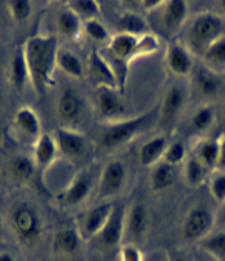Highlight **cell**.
<instances>
[{"label":"cell","instance_id":"1","mask_svg":"<svg viewBox=\"0 0 225 261\" xmlns=\"http://www.w3.org/2000/svg\"><path fill=\"white\" fill-rule=\"evenodd\" d=\"M30 84L35 92L44 94L54 82V70L57 67L58 42L55 35H32L23 44Z\"/></svg>","mask_w":225,"mask_h":261},{"label":"cell","instance_id":"2","mask_svg":"<svg viewBox=\"0 0 225 261\" xmlns=\"http://www.w3.org/2000/svg\"><path fill=\"white\" fill-rule=\"evenodd\" d=\"M155 109L147 111L145 114L135 116L132 119H122L117 122H110L99 134V146L104 151H115L118 147L125 146L128 141H132L140 130H144L153 121Z\"/></svg>","mask_w":225,"mask_h":261},{"label":"cell","instance_id":"3","mask_svg":"<svg viewBox=\"0 0 225 261\" xmlns=\"http://www.w3.org/2000/svg\"><path fill=\"white\" fill-rule=\"evenodd\" d=\"M225 22L215 12H200L195 15L187 31L188 49L204 54L209 47L223 35Z\"/></svg>","mask_w":225,"mask_h":261},{"label":"cell","instance_id":"4","mask_svg":"<svg viewBox=\"0 0 225 261\" xmlns=\"http://www.w3.org/2000/svg\"><path fill=\"white\" fill-rule=\"evenodd\" d=\"M9 221L12 231H14L15 238L19 240L22 245L32 246L37 243L42 236V218H40L39 211L27 203V201H17V203L10 207Z\"/></svg>","mask_w":225,"mask_h":261},{"label":"cell","instance_id":"5","mask_svg":"<svg viewBox=\"0 0 225 261\" xmlns=\"http://www.w3.org/2000/svg\"><path fill=\"white\" fill-rule=\"evenodd\" d=\"M215 224V216L205 206H195L185 215L182 223V238L188 243L202 241L207 234L212 233Z\"/></svg>","mask_w":225,"mask_h":261},{"label":"cell","instance_id":"6","mask_svg":"<svg viewBox=\"0 0 225 261\" xmlns=\"http://www.w3.org/2000/svg\"><path fill=\"white\" fill-rule=\"evenodd\" d=\"M125 207L115 206L109 221L105 223L102 231L95 236V243L104 250H114L125 240Z\"/></svg>","mask_w":225,"mask_h":261},{"label":"cell","instance_id":"7","mask_svg":"<svg viewBox=\"0 0 225 261\" xmlns=\"http://www.w3.org/2000/svg\"><path fill=\"white\" fill-rule=\"evenodd\" d=\"M93 99H95L97 112L105 121L110 122L122 121V116L125 112L122 92H118L114 87H95Z\"/></svg>","mask_w":225,"mask_h":261},{"label":"cell","instance_id":"8","mask_svg":"<svg viewBox=\"0 0 225 261\" xmlns=\"http://www.w3.org/2000/svg\"><path fill=\"white\" fill-rule=\"evenodd\" d=\"M54 138L58 146V151L67 159H70V161H82L87 156L88 152L87 139L79 130L62 126L55 129Z\"/></svg>","mask_w":225,"mask_h":261},{"label":"cell","instance_id":"9","mask_svg":"<svg viewBox=\"0 0 225 261\" xmlns=\"http://www.w3.org/2000/svg\"><path fill=\"white\" fill-rule=\"evenodd\" d=\"M127 182V169L122 161H110L104 166L99 177V198H112L122 193Z\"/></svg>","mask_w":225,"mask_h":261},{"label":"cell","instance_id":"10","mask_svg":"<svg viewBox=\"0 0 225 261\" xmlns=\"http://www.w3.org/2000/svg\"><path fill=\"white\" fill-rule=\"evenodd\" d=\"M92 191V174L88 171H80L69 182V186L58 194V203L63 207H74L82 204Z\"/></svg>","mask_w":225,"mask_h":261},{"label":"cell","instance_id":"11","mask_svg":"<svg viewBox=\"0 0 225 261\" xmlns=\"http://www.w3.org/2000/svg\"><path fill=\"white\" fill-rule=\"evenodd\" d=\"M149 210L144 203H134L125 211V238L128 243L135 245V241H140L145 238L149 231Z\"/></svg>","mask_w":225,"mask_h":261},{"label":"cell","instance_id":"12","mask_svg":"<svg viewBox=\"0 0 225 261\" xmlns=\"http://www.w3.org/2000/svg\"><path fill=\"white\" fill-rule=\"evenodd\" d=\"M115 204L112 203H104L99 204L92 210H88L84 216H82L80 226H79V233L82 236V240H93L95 236L102 231L105 226V223L109 221L110 215L114 213Z\"/></svg>","mask_w":225,"mask_h":261},{"label":"cell","instance_id":"13","mask_svg":"<svg viewBox=\"0 0 225 261\" xmlns=\"http://www.w3.org/2000/svg\"><path fill=\"white\" fill-rule=\"evenodd\" d=\"M85 108L84 100L77 94L74 89H63L60 96L57 99V116L60 122L65 124H75L84 119Z\"/></svg>","mask_w":225,"mask_h":261},{"label":"cell","instance_id":"14","mask_svg":"<svg viewBox=\"0 0 225 261\" xmlns=\"http://www.w3.org/2000/svg\"><path fill=\"white\" fill-rule=\"evenodd\" d=\"M167 69L177 77H187L194 72V57L188 47L179 42H170L165 52Z\"/></svg>","mask_w":225,"mask_h":261},{"label":"cell","instance_id":"15","mask_svg":"<svg viewBox=\"0 0 225 261\" xmlns=\"http://www.w3.org/2000/svg\"><path fill=\"white\" fill-rule=\"evenodd\" d=\"M187 97H188V91L185 86L182 84H175L167 89L165 92L164 100H162V106H160V121L164 124H172L177 117L180 116V112L183 109V106L187 102Z\"/></svg>","mask_w":225,"mask_h":261},{"label":"cell","instance_id":"16","mask_svg":"<svg viewBox=\"0 0 225 261\" xmlns=\"http://www.w3.org/2000/svg\"><path fill=\"white\" fill-rule=\"evenodd\" d=\"M188 15V5L182 0L164 2L160 14V27L165 35H175L183 27Z\"/></svg>","mask_w":225,"mask_h":261},{"label":"cell","instance_id":"17","mask_svg":"<svg viewBox=\"0 0 225 261\" xmlns=\"http://www.w3.org/2000/svg\"><path fill=\"white\" fill-rule=\"evenodd\" d=\"M88 75L95 82V87H114L118 91L114 69L110 67L109 61L99 50L90 52V57H88Z\"/></svg>","mask_w":225,"mask_h":261},{"label":"cell","instance_id":"18","mask_svg":"<svg viewBox=\"0 0 225 261\" xmlns=\"http://www.w3.org/2000/svg\"><path fill=\"white\" fill-rule=\"evenodd\" d=\"M192 89L197 96L204 99H212L220 94L222 81L212 70H209L207 67H200L192 72Z\"/></svg>","mask_w":225,"mask_h":261},{"label":"cell","instance_id":"19","mask_svg":"<svg viewBox=\"0 0 225 261\" xmlns=\"http://www.w3.org/2000/svg\"><path fill=\"white\" fill-rule=\"evenodd\" d=\"M14 122L23 138H27L30 142H34V144L37 142L40 136L44 134L42 124H40L37 112H35L32 108H28V106H22V108L17 109Z\"/></svg>","mask_w":225,"mask_h":261},{"label":"cell","instance_id":"20","mask_svg":"<svg viewBox=\"0 0 225 261\" xmlns=\"http://www.w3.org/2000/svg\"><path fill=\"white\" fill-rule=\"evenodd\" d=\"M80 245H82V236L79 233V229H75L72 226L60 228L55 233L54 241H52L54 251L58 256H63V258L75 256V254L80 251Z\"/></svg>","mask_w":225,"mask_h":261},{"label":"cell","instance_id":"21","mask_svg":"<svg viewBox=\"0 0 225 261\" xmlns=\"http://www.w3.org/2000/svg\"><path fill=\"white\" fill-rule=\"evenodd\" d=\"M169 139L167 136L164 134H157L150 138L149 141H145L142 144L140 151H139V161L142 166H147V168H153L157 163H160L164 159V154L169 147Z\"/></svg>","mask_w":225,"mask_h":261},{"label":"cell","instance_id":"22","mask_svg":"<svg viewBox=\"0 0 225 261\" xmlns=\"http://www.w3.org/2000/svg\"><path fill=\"white\" fill-rule=\"evenodd\" d=\"M137 42H139V37L118 32L117 35H114V37L110 39V42L107 45V54L115 59H120V61L130 62L135 57Z\"/></svg>","mask_w":225,"mask_h":261},{"label":"cell","instance_id":"23","mask_svg":"<svg viewBox=\"0 0 225 261\" xmlns=\"http://www.w3.org/2000/svg\"><path fill=\"white\" fill-rule=\"evenodd\" d=\"M9 81L15 89H23L27 86V82H30V72H28V65H27L25 52H23V45L19 47L10 59Z\"/></svg>","mask_w":225,"mask_h":261},{"label":"cell","instance_id":"24","mask_svg":"<svg viewBox=\"0 0 225 261\" xmlns=\"http://www.w3.org/2000/svg\"><path fill=\"white\" fill-rule=\"evenodd\" d=\"M58 152V146L55 138L50 134H42L34 144V163L39 168H47L55 161Z\"/></svg>","mask_w":225,"mask_h":261},{"label":"cell","instance_id":"25","mask_svg":"<svg viewBox=\"0 0 225 261\" xmlns=\"http://www.w3.org/2000/svg\"><path fill=\"white\" fill-rule=\"evenodd\" d=\"M192 154L202 163V166L207 171L218 168V138L200 139L195 144Z\"/></svg>","mask_w":225,"mask_h":261},{"label":"cell","instance_id":"26","mask_svg":"<svg viewBox=\"0 0 225 261\" xmlns=\"http://www.w3.org/2000/svg\"><path fill=\"white\" fill-rule=\"evenodd\" d=\"M57 31L60 32L65 39L77 40L84 34V22H82L72 10L65 7L63 10L58 12V15H57Z\"/></svg>","mask_w":225,"mask_h":261},{"label":"cell","instance_id":"27","mask_svg":"<svg viewBox=\"0 0 225 261\" xmlns=\"http://www.w3.org/2000/svg\"><path fill=\"white\" fill-rule=\"evenodd\" d=\"M204 62L205 67L212 70L214 74L220 75L225 72V35H222L220 39L215 40L204 54Z\"/></svg>","mask_w":225,"mask_h":261},{"label":"cell","instance_id":"28","mask_svg":"<svg viewBox=\"0 0 225 261\" xmlns=\"http://www.w3.org/2000/svg\"><path fill=\"white\" fill-rule=\"evenodd\" d=\"M175 182V169L174 166H170L167 163H157L152 168V174H150V188L153 191L162 193L167 191L169 188L174 186Z\"/></svg>","mask_w":225,"mask_h":261},{"label":"cell","instance_id":"29","mask_svg":"<svg viewBox=\"0 0 225 261\" xmlns=\"http://www.w3.org/2000/svg\"><path fill=\"white\" fill-rule=\"evenodd\" d=\"M35 163L32 158L23 156V154H19V156H14L9 163V173L12 176V179L17 182H28L35 174Z\"/></svg>","mask_w":225,"mask_h":261},{"label":"cell","instance_id":"30","mask_svg":"<svg viewBox=\"0 0 225 261\" xmlns=\"http://www.w3.org/2000/svg\"><path fill=\"white\" fill-rule=\"evenodd\" d=\"M199 246L209 258L215 261H225V231L207 234L202 241H199Z\"/></svg>","mask_w":225,"mask_h":261},{"label":"cell","instance_id":"31","mask_svg":"<svg viewBox=\"0 0 225 261\" xmlns=\"http://www.w3.org/2000/svg\"><path fill=\"white\" fill-rule=\"evenodd\" d=\"M214 121H215V108L210 104H204L195 109V112L190 116L188 127H190L192 133L200 134V133H205L207 129H210Z\"/></svg>","mask_w":225,"mask_h":261},{"label":"cell","instance_id":"32","mask_svg":"<svg viewBox=\"0 0 225 261\" xmlns=\"http://www.w3.org/2000/svg\"><path fill=\"white\" fill-rule=\"evenodd\" d=\"M117 25L120 27L122 34H128L134 35V37H142V35L149 34V27H147V22L144 20V17H140L135 12H125L118 17Z\"/></svg>","mask_w":225,"mask_h":261},{"label":"cell","instance_id":"33","mask_svg":"<svg viewBox=\"0 0 225 261\" xmlns=\"http://www.w3.org/2000/svg\"><path fill=\"white\" fill-rule=\"evenodd\" d=\"M57 67L74 79H82L85 74L84 64L72 50H58L57 56Z\"/></svg>","mask_w":225,"mask_h":261},{"label":"cell","instance_id":"34","mask_svg":"<svg viewBox=\"0 0 225 261\" xmlns=\"http://www.w3.org/2000/svg\"><path fill=\"white\" fill-rule=\"evenodd\" d=\"M207 171L202 163L199 161L194 154H188V158L185 159V168H183V179L190 188H199L204 185L205 177H207Z\"/></svg>","mask_w":225,"mask_h":261},{"label":"cell","instance_id":"35","mask_svg":"<svg viewBox=\"0 0 225 261\" xmlns=\"http://www.w3.org/2000/svg\"><path fill=\"white\" fill-rule=\"evenodd\" d=\"M67 9L72 10L82 22L99 19L100 15V4L97 0H70L67 2Z\"/></svg>","mask_w":225,"mask_h":261},{"label":"cell","instance_id":"36","mask_svg":"<svg viewBox=\"0 0 225 261\" xmlns=\"http://www.w3.org/2000/svg\"><path fill=\"white\" fill-rule=\"evenodd\" d=\"M187 158H188V149H187L185 142L180 139H175V141L169 142V147L164 154L162 161L170 166H177V164L185 163Z\"/></svg>","mask_w":225,"mask_h":261},{"label":"cell","instance_id":"37","mask_svg":"<svg viewBox=\"0 0 225 261\" xmlns=\"http://www.w3.org/2000/svg\"><path fill=\"white\" fill-rule=\"evenodd\" d=\"M84 34L87 35L88 39L93 40V42H97V44H104V42L109 44L110 39H112L109 35L107 27H105L99 19L84 22Z\"/></svg>","mask_w":225,"mask_h":261},{"label":"cell","instance_id":"38","mask_svg":"<svg viewBox=\"0 0 225 261\" xmlns=\"http://www.w3.org/2000/svg\"><path fill=\"white\" fill-rule=\"evenodd\" d=\"M7 7L15 22H25L32 14V4L27 0H10L7 2Z\"/></svg>","mask_w":225,"mask_h":261},{"label":"cell","instance_id":"39","mask_svg":"<svg viewBox=\"0 0 225 261\" xmlns=\"http://www.w3.org/2000/svg\"><path fill=\"white\" fill-rule=\"evenodd\" d=\"M158 50V39L153 34H145L139 37L137 49H135V57H144V56H152Z\"/></svg>","mask_w":225,"mask_h":261},{"label":"cell","instance_id":"40","mask_svg":"<svg viewBox=\"0 0 225 261\" xmlns=\"http://www.w3.org/2000/svg\"><path fill=\"white\" fill-rule=\"evenodd\" d=\"M210 194L218 204L225 203V173H215L209 182Z\"/></svg>","mask_w":225,"mask_h":261},{"label":"cell","instance_id":"41","mask_svg":"<svg viewBox=\"0 0 225 261\" xmlns=\"http://www.w3.org/2000/svg\"><path fill=\"white\" fill-rule=\"evenodd\" d=\"M120 261H144V254L137 245L127 243L120 248Z\"/></svg>","mask_w":225,"mask_h":261},{"label":"cell","instance_id":"42","mask_svg":"<svg viewBox=\"0 0 225 261\" xmlns=\"http://www.w3.org/2000/svg\"><path fill=\"white\" fill-rule=\"evenodd\" d=\"M218 168L225 169V134L218 138Z\"/></svg>","mask_w":225,"mask_h":261},{"label":"cell","instance_id":"43","mask_svg":"<svg viewBox=\"0 0 225 261\" xmlns=\"http://www.w3.org/2000/svg\"><path fill=\"white\" fill-rule=\"evenodd\" d=\"M142 5V9L150 12V10H155V9H160L164 2H160V0H142V2H139Z\"/></svg>","mask_w":225,"mask_h":261},{"label":"cell","instance_id":"44","mask_svg":"<svg viewBox=\"0 0 225 261\" xmlns=\"http://www.w3.org/2000/svg\"><path fill=\"white\" fill-rule=\"evenodd\" d=\"M167 261H190V259L182 253H170L167 256Z\"/></svg>","mask_w":225,"mask_h":261},{"label":"cell","instance_id":"45","mask_svg":"<svg viewBox=\"0 0 225 261\" xmlns=\"http://www.w3.org/2000/svg\"><path fill=\"white\" fill-rule=\"evenodd\" d=\"M0 261H17V259L10 253H0Z\"/></svg>","mask_w":225,"mask_h":261},{"label":"cell","instance_id":"46","mask_svg":"<svg viewBox=\"0 0 225 261\" xmlns=\"http://www.w3.org/2000/svg\"><path fill=\"white\" fill-rule=\"evenodd\" d=\"M218 219H220L222 223H225V203L220 204V211H218Z\"/></svg>","mask_w":225,"mask_h":261},{"label":"cell","instance_id":"47","mask_svg":"<svg viewBox=\"0 0 225 261\" xmlns=\"http://www.w3.org/2000/svg\"><path fill=\"white\" fill-rule=\"evenodd\" d=\"M222 117H223V121H225V102H223V108H222Z\"/></svg>","mask_w":225,"mask_h":261},{"label":"cell","instance_id":"48","mask_svg":"<svg viewBox=\"0 0 225 261\" xmlns=\"http://www.w3.org/2000/svg\"><path fill=\"white\" fill-rule=\"evenodd\" d=\"M202 261H215V259H212V258H209V256L205 254V259H202Z\"/></svg>","mask_w":225,"mask_h":261},{"label":"cell","instance_id":"49","mask_svg":"<svg viewBox=\"0 0 225 261\" xmlns=\"http://www.w3.org/2000/svg\"><path fill=\"white\" fill-rule=\"evenodd\" d=\"M0 238H2V221H0Z\"/></svg>","mask_w":225,"mask_h":261},{"label":"cell","instance_id":"50","mask_svg":"<svg viewBox=\"0 0 225 261\" xmlns=\"http://www.w3.org/2000/svg\"><path fill=\"white\" fill-rule=\"evenodd\" d=\"M0 106H2V89H0Z\"/></svg>","mask_w":225,"mask_h":261},{"label":"cell","instance_id":"51","mask_svg":"<svg viewBox=\"0 0 225 261\" xmlns=\"http://www.w3.org/2000/svg\"><path fill=\"white\" fill-rule=\"evenodd\" d=\"M222 9H223V12H225V2H222Z\"/></svg>","mask_w":225,"mask_h":261}]
</instances>
